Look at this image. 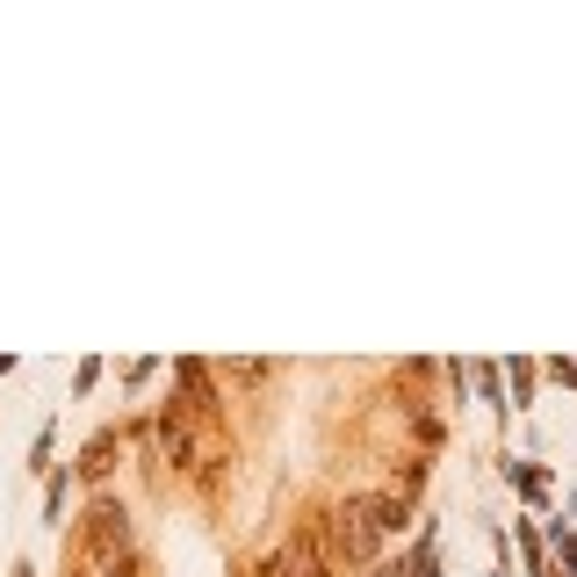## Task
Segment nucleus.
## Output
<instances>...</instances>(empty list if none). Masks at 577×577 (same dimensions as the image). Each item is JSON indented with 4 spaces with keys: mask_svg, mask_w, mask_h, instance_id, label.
<instances>
[{
    "mask_svg": "<svg viewBox=\"0 0 577 577\" xmlns=\"http://www.w3.org/2000/svg\"><path fill=\"white\" fill-rule=\"evenodd\" d=\"M72 527V556L88 563L94 577H145V549H138V520H130V506H123L116 491H94L88 512Z\"/></svg>",
    "mask_w": 577,
    "mask_h": 577,
    "instance_id": "1",
    "label": "nucleus"
},
{
    "mask_svg": "<svg viewBox=\"0 0 577 577\" xmlns=\"http://www.w3.org/2000/svg\"><path fill=\"white\" fill-rule=\"evenodd\" d=\"M166 390H174V397L195 412V426H203V434H224V426H231V390L217 383V361L181 354V361L166 368Z\"/></svg>",
    "mask_w": 577,
    "mask_h": 577,
    "instance_id": "2",
    "label": "nucleus"
},
{
    "mask_svg": "<svg viewBox=\"0 0 577 577\" xmlns=\"http://www.w3.org/2000/svg\"><path fill=\"white\" fill-rule=\"evenodd\" d=\"M152 448H159V470H174V476L203 470V426H195V412L174 397V390L152 404Z\"/></svg>",
    "mask_w": 577,
    "mask_h": 577,
    "instance_id": "3",
    "label": "nucleus"
},
{
    "mask_svg": "<svg viewBox=\"0 0 577 577\" xmlns=\"http://www.w3.org/2000/svg\"><path fill=\"white\" fill-rule=\"evenodd\" d=\"M253 577H333V563H325V549H318V512L289 520V534L253 563Z\"/></svg>",
    "mask_w": 577,
    "mask_h": 577,
    "instance_id": "4",
    "label": "nucleus"
},
{
    "mask_svg": "<svg viewBox=\"0 0 577 577\" xmlns=\"http://www.w3.org/2000/svg\"><path fill=\"white\" fill-rule=\"evenodd\" d=\"M116 462H123V426H94V434L80 440V455L66 462V470H72V491L88 484V498H94V491H108Z\"/></svg>",
    "mask_w": 577,
    "mask_h": 577,
    "instance_id": "5",
    "label": "nucleus"
},
{
    "mask_svg": "<svg viewBox=\"0 0 577 577\" xmlns=\"http://www.w3.org/2000/svg\"><path fill=\"white\" fill-rule=\"evenodd\" d=\"M354 506H361V520L376 527V534H383V542H397L404 527H419V512L404 506V498H390L383 484H376V491H354Z\"/></svg>",
    "mask_w": 577,
    "mask_h": 577,
    "instance_id": "6",
    "label": "nucleus"
},
{
    "mask_svg": "<svg viewBox=\"0 0 577 577\" xmlns=\"http://www.w3.org/2000/svg\"><path fill=\"white\" fill-rule=\"evenodd\" d=\"M506 484L520 491V506H534L549 520V506H556V476L542 470V462H520V455H506Z\"/></svg>",
    "mask_w": 577,
    "mask_h": 577,
    "instance_id": "7",
    "label": "nucleus"
},
{
    "mask_svg": "<svg viewBox=\"0 0 577 577\" xmlns=\"http://www.w3.org/2000/svg\"><path fill=\"white\" fill-rule=\"evenodd\" d=\"M498 376H506V412H534V390H542V361H534V354H512V361H498Z\"/></svg>",
    "mask_w": 577,
    "mask_h": 577,
    "instance_id": "8",
    "label": "nucleus"
},
{
    "mask_svg": "<svg viewBox=\"0 0 577 577\" xmlns=\"http://www.w3.org/2000/svg\"><path fill=\"white\" fill-rule=\"evenodd\" d=\"M426 484H434V462H426V455H397V462H390V476H383V491H390V498H404L412 512H419Z\"/></svg>",
    "mask_w": 577,
    "mask_h": 577,
    "instance_id": "9",
    "label": "nucleus"
},
{
    "mask_svg": "<svg viewBox=\"0 0 577 577\" xmlns=\"http://www.w3.org/2000/svg\"><path fill=\"white\" fill-rule=\"evenodd\" d=\"M470 390L491 404V419H498V426L512 419V412H506V376H498V361H470Z\"/></svg>",
    "mask_w": 577,
    "mask_h": 577,
    "instance_id": "10",
    "label": "nucleus"
},
{
    "mask_svg": "<svg viewBox=\"0 0 577 577\" xmlns=\"http://www.w3.org/2000/svg\"><path fill=\"white\" fill-rule=\"evenodd\" d=\"M275 376H281V368L275 361H217V383H239V390H261V383H275Z\"/></svg>",
    "mask_w": 577,
    "mask_h": 577,
    "instance_id": "11",
    "label": "nucleus"
},
{
    "mask_svg": "<svg viewBox=\"0 0 577 577\" xmlns=\"http://www.w3.org/2000/svg\"><path fill=\"white\" fill-rule=\"evenodd\" d=\"M66 506H72V470L58 462V470L44 476V527H51V534H58V520H66Z\"/></svg>",
    "mask_w": 577,
    "mask_h": 577,
    "instance_id": "12",
    "label": "nucleus"
},
{
    "mask_svg": "<svg viewBox=\"0 0 577 577\" xmlns=\"http://www.w3.org/2000/svg\"><path fill=\"white\" fill-rule=\"evenodd\" d=\"M412 440H419V455L434 462L440 448H448V426H440V412H426V404H419V412H412Z\"/></svg>",
    "mask_w": 577,
    "mask_h": 577,
    "instance_id": "13",
    "label": "nucleus"
},
{
    "mask_svg": "<svg viewBox=\"0 0 577 577\" xmlns=\"http://www.w3.org/2000/svg\"><path fill=\"white\" fill-rule=\"evenodd\" d=\"M51 455H58V419H44V426H36V440H30V470L51 476Z\"/></svg>",
    "mask_w": 577,
    "mask_h": 577,
    "instance_id": "14",
    "label": "nucleus"
},
{
    "mask_svg": "<svg viewBox=\"0 0 577 577\" xmlns=\"http://www.w3.org/2000/svg\"><path fill=\"white\" fill-rule=\"evenodd\" d=\"M102 376H108V361H94V354H88V361L72 368V397H94V383H102Z\"/></svg>",
    "mask_w": 577,
    "mask_h": 577,
    "instance_id": "15",
    "label": "nucleus"
},
{
    "mask_svg": "<svg viewBox=\"0 0 577 577\" xmlns=\"http://www.w3.org/2000/svg\"><path fill=\"white\" fill-rule=\"evenodd\" d=\"M159 376H166L159 361H123V390H145V383H159Z\"/></svg>",
    "mask_w": 577,
    "mask_h": 577,
    "instance_id": "16",
    "label": "nucleus"
},
{
    "mask_svg": "<svg viewBox=\"0 0 577 577\" xmlns=\"http://www.w3.org/2000/svg\"><path fill=\"white\" fill-rule=\"evenodd\" d=\"M542 376H549L556 390H577V361H563V354H556V361H542Z\"/></svg>",
    "mask_w": 577,
    "mask_h": 577,
    "instance_id": "17",
    "label": "nucleus"
},
{
    "mask_svg": "<svg viewBox=\"0 0 577 577\" xmlns=\"http://www.w3.org/2000/svg\"><path fill=\"white\" fill-rule=\"evenodd\" d=\"M368 577H412V570H404V556H390V563H376Z\"/></svg>",
    "mask_w": 577,
    "mask_h": 577,
    "instance_id": "18",
    "label": "nucleus"
},
{
    "mask_svg": "<svg viewBox=\"0 0 577 577\" xmlns=\"http://www.w3.org/2000/svg\"><path fill=\"white\" fill-rule=\"evenodd\" d=\"M58 577H94V570H88V563H80V556H72V563H66V570H58Z\"/></svg>",
    "mask_w": 577,
    "mask_h": 577,
    "instance_id": "19",
    "label": "nucleus"
},
{
    "mask_svg": "<svg viewBox=\"0 0 577 577\" xmlns=\"http://www.w3.org/2000/svg\"><path fill=\"white\" fill-rule=\"evenodd\" d=\"M15 577H44V570H36V563H15Z\"/></svg>",
    "mask_w": 577,
    "mask_h": 577,
    "instance_id": "20",
    "label": "nucleus"
},
{
    "mask_svg": "<svg viewBox=\"0 0 577 577\" xmlns=\"http://www.w3.org/2000/svg\"><path fill=\"white\" fill-rule=\"evenodd\" d=\"M0 376H15V354H0Z\"/></svg>",
    "mask_w": 577,
    "mask_h": 577,
    "instance_id": "21",
    "label": "nucleus"
},
{
    "mask_svg": "<svg viewBox=\"0 0 577 577\" xmlns=\"http://www.w3.org/2000/svg\"><path fill=\"white\" fill-rule=\"evenodd\" d=\"M491 577H498V570H491Z\"/></svg>",
    "mask_w": 577,
    "mask_h": 577,
    "instance_id": "22",
    "label": "nucleus"
}]
</instances>
